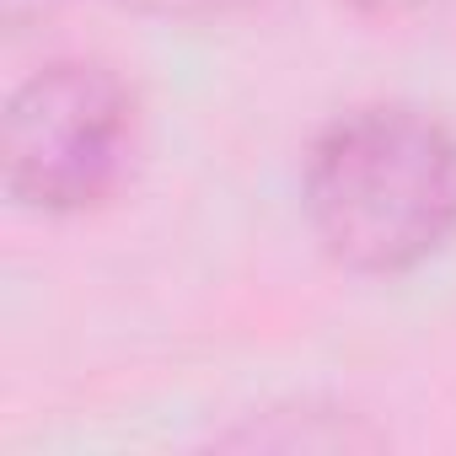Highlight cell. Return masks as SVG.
Here are the masks:
<instances>
[{
	"label": "cell",
	"mask_w": 456,
	"mask_h": 456,
	"mask_svg": "<svg viewBox=\"0 0 456 456\" xmlns=\"http://www.w3.org/2000/svg\"><path fill=\"white\" fill-rule=\"evenodd\" d=\"M301 209L317 248L360 280H403L456 237V129L419 102L338 113L306 151Z\"/></svg>",
	"instance_id": "obj_1"
},
{
	"label": "cell",
	"mask_w": 456,
	"mask_h": 456,
	"mask_svg": "<svg viewBox=\"0 0 456 456\" xmlns=\"http://www.w3.org/2000/svg\"><path fill=\"white\" fill-rule=\"evenodd\" d=\"M140 151V97L102 60H54L12 86L0 183L17 209L76 215L118 193Z\"/></svg>",
	"instance_id": "obj_2"
},
{
	"label": "cell",
	"mask_w": 456,
	"mask_h": 456,
	"mask_svg": "<svg viewBox=\"0 0 456 456\" xmlns=\"http://www.w3.org/2000/svg\"><path fill=\"white\" fill-rule=\"evenodd\" d=\"M376 28H445L456 22V0H344Z\"/></svg>",
	"instance_id": "obj_3"
},
{
	"label": "cell",
	"mask_w": 456,
	"mask_h": 456,
	"mask_svg": "<svg viewBox=\"0 0 456 456\" xmlns=\"http://www.w3.org/2000/svg\"><path fill=\"white\" fill-rule=\"evenodd\" d=\"M118 6L156 17V22H220V17H242L264 0H118Z\"/></svg>",
	"instance_id": "obj_4"
}]
</instances>
